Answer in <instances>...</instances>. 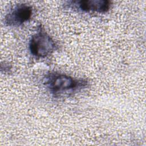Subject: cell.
<instances>
[{
  "label": "cell",
  "instance_id": "6da1fadb",
  "mask_svg": "<svg viewBox=\"0 0 146 146\" xmlns=\"http://www.w3.org/2000/svg\"><path fill=\"white\" fill-rule=\"evenodd\" d=\"M43 84L54 98H59L86 88L88 86V82L84 79H76L54 71L46 74Z\"/></svg>",
  "mask_w": 146,
  "mask_h": 146
},
{
  "label": "cell",
  "instance_id": "7a4b0ae2",
  "mask_svg": "<svg viewBox=\"0 0 146 146\" xmlns=\"http://www.w3.org/2000/svg\"><path fill=\"white\" fill-rule=\"evenodd\" d=\"M29 48L30 54L34 58L40 59L47 57L55 51L57 44L40 24L30 39Z\"/></svg>",
  "mask_w": 146,
  "mask_h": 146
},
{
  "label": "cell",
  "instance_id": "3957f363",
  "mask_svg": "<svg viewBox=\"0 0 146 146\" xmlns=\"http://www.w3.org/2000/svg\"><path fill=\"white\" fill-rule=\"evenodd\" d=\"M33 13L31 6L26 3L14 5L5 17L4 23L9 27H19L28 22Z\"/></svg>",
  "mask_w": 146,
  "mask_h": 146
},
{
  "label": "cell",
  "instance_id": "277c9868",
  "mask_svg": "<svg viewBox=\"0 0 146 146\" xmlns=\"http://www.w3.org/2000/svg\"><path fill=\"white\" fill-rule=\"evenodd\" d=\"M66 6L82 12L106 13L109 11L111 2L107 0H80L67 2Z\"/></svg>",
  "mask_w": 146,
  "mask_h": 146
}]
</instances>
